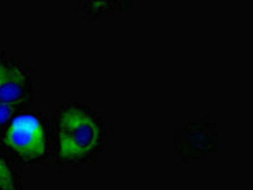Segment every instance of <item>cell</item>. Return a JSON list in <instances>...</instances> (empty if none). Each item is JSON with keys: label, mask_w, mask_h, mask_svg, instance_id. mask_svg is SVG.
<instances>
[{"label": "cell", "mask_w": 253, "mask_h": 190, "mask_svg": "<svg viewBox=\"0 0 253 190\" xmlns=\"http://www.w3.org/2000/svg\"><path fill=\"white\" fill-rule=\"evenodd\" d=\"M57 136L60 157L79 160L95 151L102 130L92 114L79 107H69L59 115Z\"/></svg>", "instance_id": "obj_1"}, {"label": "cell", "mask_w": 253, "mask_h": 190, "mask_svg": "<svg viewBox=\"0 0 253 190\" xmlns=\"http://www.w3.org/2000/svg\"><path fill=\"white\" fill-rule=\"evenodd\" d=\"M4 143L26 160L40 158L46 152L43 124L34 115L17 116L5 133Z\"/></svg>", "instance_id": "obj_2"}, {"label": "cell", "mask_w": 253, "mask_h": 190, "mask_svg": "<svg viewBox=\"0 0 253 190\" xmlns=\"http://www.w3.org/2000/svg\"><path fill=\"white\" fill-rule=\"evenodd\" d=\"M216 125L209 120L198 119L175 133L177 152L187 159L203 157L218 149L219 136Z\"/></svg>", "instance_id": "obj_3"}, {"label": "cell", "mask_w": 253, "mask_h": 190, "mask_svg": "<svg viewBox=\"0 0 253 190\" xmlns=\"http://www.w3.org/2000/svg\"><path fill=\"white\" fill-rule=\"evenodd\" d=\"M28 96L27 75L20 68L0 60V103L18 105Z\"/></svg>", "instance_id": "obj_4"}, {"label": "cell", "mask_w": 253, "mask_h": 190, "mask_svg": "<svg viewBox=\"0 0 253 190\" xmlns=\"http://www.w3.org/2000/svg\"><path fill=\"white\" fill-rule=\"evenodd\" d=\"M0 190H15L12 174L1 158H0Z\"/></svg>", "instance_id": "obj_5"}, {"label": "cell", "mask_w": 253, "mask_h": 190, "mask_svg": "<svg viewBox=\"0 0 253 190\" xmlns=\"http://www.w3.org/2000/svg\"><path fill=\"white\" fill-rule=\"evenodd\" d=\"M16 105L13 103H0V125L12 117L16 111Z\"/></svg>", "instance_id": "obj_6"}]
</instances>
